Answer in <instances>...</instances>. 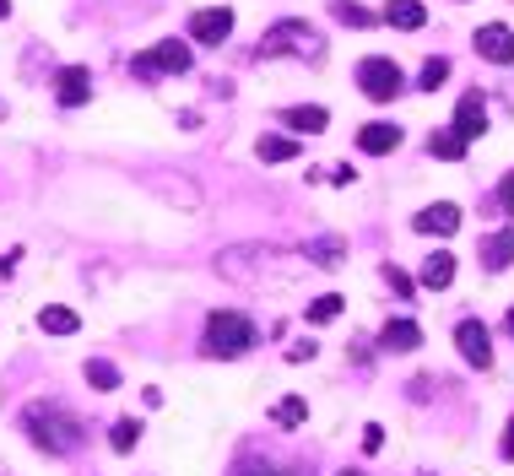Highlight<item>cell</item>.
Segmentation results:
<instances>
[{
  "label": "cell",
  "mask_w": 514,
  "mask_h": 476,
  "mask_svg": "<svg viewBox=\"0 0 514 476\" xmlns=\"http://www.w3.org/2000/svg\"><path fill=\"white\" fill-rule=\"evenodd\" d=\"M22 433H28V444L33 449H44V455H82L87 449V428H82V417L71 412V406H60V401H28L22 406Z\"/></svg>",
  "instance_id": "6da1fadb"
},
{
  "label": "cell",
  "mask_w": 514,
  "mask_h": 476,
  "mask_svg": "<svg viewBox=\"0 0 514 476\" xmlns=\"http://www.w3.org/2000/svg\"><path fill=\"white\" fill-rule=\"evenodd\" d=\"M303 266V260H293L287 249H276V244H228L217 255V276L222 282H239V287H276V282H287Z\"/></svg>",
  "instance_id": "7a4b0ae2"
},
{
  "label": "cell",
  "mask_w": 514,
  "mask_h": 476,
  "mask_svg": "<svg viewBox=\"0 0 514 476\" xmlns=\"http://www.w3.org/2000/svg\"><path fill=\"white\" fill-rule=\"evenodd\" d=\"M255 60H325V33L309 28V22H298V17L271 22V28L260 33Z\"/></svg>",
  "instance_id": "3957f363"
},
{
  "label": "cell",
  "mask_w": 514,
  "mask_h": 476,
  "mask_svg": "<svg viewBox=\"0 0 514 476\" xmlns=\"http://www.w3.org/2000/svg\"><path fill=\"white\" fill-rule=\"evenodd\" d=\"M201 347H206V357H244L249 347H260V330L239 309H217L212 320H206V341H201Z\"/></svg>",
  "instance_id": "277c9868"
},
{
  "label": "cell",
  "mask_w": 514,
  "mask_h": 476,
  "mask_svg": "<svg viewBox=\"0 0 514 476\" xmlns=\"http://www.w3.org/2000/svg\"><path fill=\"white\" fill-rule=\"evenodd\" d=\"M358 87H363V98H374V103H395L406 92V71L385 55H368V60H358Z\"/></svg>",
  "instance_id": "5b68a950"
},
{
  "label": "cell",
  "mask_w": 514,
  "mask_h": 476,
  "mask_svg": "<svg viewBox=\"0 0 514 476\" xmlns=\"http://www.w3.org/2000/svg\"><path fill=\"white\" fill-rule=\"evenodd\" d=\"M130 71H136V82H157V76H184L190 71V44H179V38H163L157 49L130 60Z\"/></svg>",
  "instance_id": "8992f818"
},
{
  "label": "cell",
  "mask_w": 514,
  "mask_h": 476,
  "mask_svg": "<svg viewBox=\"0 0 514 476\" xmlns=\"http://www.w3.org/2000/svg\"><path fill=\"white\" fill-rule=\"evenodd\" d=\"M228 38H233V11L228 6H206V11H195V17H190V44L222 49Z\"/></svg>",
  "instance_id": "52a82bcc"
},
{
  "label": "cell",
  "mask_w": 514,
  "mask_h": 476,
  "mask_svg": "<svg viewBox=\"0 0 514 476\" xmlns=\"http://www.w3.org/2000/svg\"><path fill=\"white\" fill-rule=\"evenodd\" d=\"M455 347H460V357H466L471 368H493V330H487L482 320H460L455 325Z\"/></svg>",
  "instance_id": "ba28073f"
},
{
  "label": "cell",
  "mask_w": 514,
  "mask_h": 476,
  "mask_svg": "<svg viewBox=\"0 0 514 476\" xmlns=\"http://www.w3.org/2000/svg\"><path fill=\"white\" fill-rule=\"evenodd\" d=\"M450 130L466 141V147L487 136V98H482V92H466V98L455 103V125H450Z\"/></svg>",
  "instance_id": "9c48e42d"
},
{
  "label": "cell",
  "mask_w": 514,
  "mask_h": 476,
  "mask_svg": "<svg viewBox=\"0 0 514 476\" xmlns=\"http://www.w3.org/2000/svg\"><path fill=\"white\" fill-rule=\"evenodd\" d=\"M477 55L487 65H514V28H504V22H487V28H477Z\"/></svg>",
  "instance_id": "30bf717a"
},
{
  "label": "cell",
  "mask_w": 514,
  "mask_h": 476,
  "mask_svg": "<svg viewBox=\"0 0 514 476\" xmlns=\"http://www.w3.org/2000/svg\"><path fill=\"white\" fill-rule=\"evenodd\" d=\"M55 98H60V109H82V103H92V71L87 65H65V71L55 76Z\"/></svg>",
  "instance_id": "8fae6325"
},
{
  "label": "cell",
  "mask_w": 514,
  "mask_h": 476,
  "mask_svg": "<svg viewBox=\"0 0 514 476\" xmlns=\"http://www.w3.org/2000/svg\"><path fill=\"white\" fill-rule=\"evenodd\" d=\"M395 147H401V125H390V119H368L358 130V152L368 157H390Z\"/></svg>",
  "instance_id": "7c38bea8"
},
{
  "label": "cell",
  "mask_w": 514,
  "mask_h": 476,
  "mask_svg": "<svg viewBox=\"0 0 514 476\" xmlns=\"http://www.w3.org/2000/svg\"><path fill=\"white\" fill-rule=\"evenodd\" d=\"M412 228L417 233H439V238H450L455 228H460V206L455 201H439V206H423V211H417V217H412Z\"/></svg>",
  "instance_id": "4fadbf2b"
},
{
  "label": "cell",
  "mask_w": 514,
  "mask_h": 476,
  "mask_svg": "<svg viewBox=\"0 0 514 476\" xmlns=\"http://www.w3.org/2000/svg\"><path fill=\"white\" fill-rule=\"evenodd\" d=\"M287 130H298V136H320L325 125H331V109H320V103H298V109H282L276 114Z\"/></svg>",
  "instance_id": "5bb4252c"
},
{
  "label": "cell",
  "mask_w": 514,
  "mask_h": 476,
  "mask_svg": "<svg viewBox=\"0 0 514 476\" xmlns=\"http://www.w3.org/2000/svg\"><path fill=\"white\" fill-rule=\"evenodd\" d=\"M423 347V325L417 320H390L379 330V352H417Z\"/></svg>",
  "instance_id": "9a60e30c"
},
{
  "label": "cell",
  "mask_w": 514,
  "mask_h": 476,
  "mask_svg": "<svg viewBox=\"0 0 514 476\" xmlns=\"http://www.w3.org/2000/svg\"><path fill=\"white\" fill-rule=\"evenodd\" d=\"M482 266L493 271V276L514 266V228H504V233H487V238H482Z\"/></svg>",
  "instance_id": "2e32d148"
},
{
  "label": "cell",
  "mask_w": 514,
  "mask_h": 476,
  "mask_svg": "<svg viewBox=\"0 0 514 476\" xmlns=\"http://www.w3.org/2000/svg\"><path fill=\"white\" fill-rule=\"evenodd\" d=\"M417 282H423V287H433V293H444V287L455 282V255H450V249H439V255H428V260H423V271H417Z\"/></svg>",
  "instance_id": "e0dca14e"
},
{
  "label": "cell",
  "mask_w": 514,
  "mask_h": 476,
  "mask_svg": "<svg viewBox=\"0 0 514 476\" xmlns=\"http://www.w3.org/2000/svg\"><path fill=\"white\" fill-rule=\"evenodd\" d=\"M385 22H390V28H401V33H417L428 22V6H423V0H390Z\"/></svg>",
  "instance_id": "ac0fdd59"
},
{
  "label": "cell",
  "mask_w": 514,
  "mask_h": 476,
  "mask_svg": "<svg viewBox=\"0 0 514 476\" xmlns=\"http://www.w3.org/2000/svg\"><path fill=\"white\" fill-rule=\"evenodd\" d=\"M38 330H44V336H76L82 320H76L71 309H60V303H49V309H38Z\"/></svg>",
  "instance_id": "d6986e66"
},
{
  "label": "cell",
  "mask_w": 514,
  "mask_h": 476,
  "mask_svg": "<svg viewBox=\"0 0 514 476\" xmlns=\"http://www.w3.org/2000/svg\"><path fill=\"white\" fill-rule=\"evenodd\" d=\"M341 255H347V244H341V238H314V244L303 249V260H309V266H320V271H336Z\"/></svg>",
  "instance_id": "ffe728a7"
},
{
  "label": "cell",
  "mask_w": 514,
  "mask_h": 476,
  "mask_svg": "<svg viewBox=\"0 0 514 476\" xmlns=\"http://www.w3.org/2000/svg\"><path fill=\"white\" fill-rule=\"evenodd\" d=\"M428 157H439V163H460V157H466V141L444 125V130H433V136H428Z\"/></svg>",
  "instance_id": "44dd1931"
},
{
  "label": "cell",
  "mask_w": 514,
  "mask_h": 476,
  "mask_svg": "<svg viewBox=\"0 0 514 476\" xmlns=\"http://www.w3.org/2000/svg\"><path fill=\"white\" fill-rule=\"evenodd\" d=\"M255 157H260V163H293V157H298V141H293V136H260V141H255Z\"/></svg>",
  "instance_id": "7402d4cb"
},
{
  "label": "cell",
  "mask_w": 514,
  "mask_h": 476,
  "mask_svg": "<svg viewBox=\"0 0 514 476\" xmlns=\"http://www.w3.org/2000/svg\"><path fill=\"white\" fill-rule=\"evenodd\" d=\"M271 422H276V428H303V422H309V401H303V395L276 401V406H271Z\"/></svg>",
  "instance_id": "603a6c76"
},
{
  "label": "cell",
  "mask_w": 514,
  "mask_h": 476,
  "mask_svg": "<svg viewBox=\"0 0 514 476\" xmlns=\"http://www.w3.org/2000/svg\"><path fill=\"white\" fill-rule=\"evenodd\" d=\"M444 82H450V60H444V55H428L423 71H417V92H439Z\"/></svg>",
  "instance_id": "cb8c5ba5"
},
{
  "label": "cell",
  "mask_w": 514,
  "mask_h": 476,
  "mask_svg": "<svg viewBox=\"0 0 514 476\" xmlns=\"http://www.w3.org/2000/svg\"><path fill=\"white\" fill-rule=\"evenodd\" d=\"M87 385H92V390H103V395L120 390V368H114L109 357H92V363H87Z\"/></svg>",
  "instance_id": "d4e9b609"
},
{
  "label": "cell",
  "mask_w": 514,
  "mask_h": 476,
  "mask_svg": "<svg viewBox=\"0 0 514 476\" xmlns=\"http://www.w3.org/2000/svg\"><path fill=\"white\" fill-rule=\"evenodd\" d=\"M109 444L120 449V455H130V449L141 444V422H136V417H120V422L109 428Z\"/></svg>",
  "instance_id": "484cf974"
},
{
  "label": "cell",
  "mask_w": 514,
  "mask_h": 476,
  "mask_svg": "<svg viewBox=\"0 0 514 476\" xmlns=\"http://www.w3.org/2000/svg\"><path fill=\"white\" fill-rule=\"evenodd\" d=\"M341 303H347L341 293H325V298H314V303H309V325H331L336 314H341Z\"/></svg>",
  "instance_id": "4316f807"
},
{
  "label": "cell",
  "mask_w": 514,
  "mask_h": 476,
  "mask_svg": "<svg viewBox=\"0 0 514 476\" xmlns=\"http://www.w3.org/2000/svg\"><path fill=\"white\" fill-rule=\"evenodd\" d=\"M157 190H163V201H179V206H201V190H195L190 179H179V184L157 179Z\"/></svg>",
  "instance_id": "83f0119b"
},
{
  "label": "cell",
  "mask_w": 514,
  "mask_h": 476,
  "mask_svg": "<svg viewBox=\"0 0 514 476\" xmlns=\"http://www.w3.org/2000/svg\"><path fill=\"white\" fill-rule=\"evenodd\" d=\"M331 11H336V22H347V28H368V22H374V11L352 6V0H331Z\"/></svg>",
  "instance_id": "f1b7e54d"
},
{
  "label": "cell",
  "mask_w": 514,
  "mask_h": 476,
  "mask_svg": "<svg viewBox=\"0 0 514 476\" xmlns=\"http://www.w3.org/2000/svg\"><path fill=\"white\" fill-rule=\"evenodd\" d=\"M233 476H298V471H287V466H266V460H239V466H233Z\"/></svg>",
  "instance_id": "f546056e"
},
{
  "label": "cell",
  "mask_w": 514,
  "mask_h": 476,
  "mask_svg": "<svg viewBox=\"0 0 514 476\" xmlns=\"http://www.w3.org/2000/svg\"><path fill=\"white\" fill-rule=\"evenodd\" d=\"M379 276H385V282L395 287V298H401V303H406V298H412V293H417V282H412V276H406L401 266H385V271H379Z\"/></svg>",
  "instance_id": "4dcf8cb0"
},
{
  "label": "cell",
  "mask_w": 514,
  "mask_h": 476,
  "mask_svg": "<svg viewBox=\"0 0 514 476\" xmlns=\"http://www.w3.org/2000/svg\"><path fill=\"white\" fill-rule=\"evenodd\" d=\"M379 449H385V428L368 422V428H363V455H379Z\"/></svg>",
  "instance_id": "1f68e13d"
},
{
  "label": "cell",
  "mask_w": 514,
  "mask_h": 476,
  "mask_svg": "<svg viewBox=\"0 0 514 476\" xmlns=\"http://www.w3.org/2000/svg\"><path fill=\"white\" fill-rule=\"evenodd\" d=\"M320 174H325V184H336V190H347V184L358 179V174H352L347 163H341V168H320Z\"/></svg>",
  "instance_id": "d6a6232c"
},
{
  "label": "cell",
  "mask_w": 514,
  "mask_h": 476,
  "mask_svg": "<svg viewBox=\"0 0 514 476\" xmlns=\"http://www.w3.org/2000/svg\"><path fill=\"white\" fill-rule=\"evenodd\" d=\"M498 206H504V211H514V168L504 174V184H498Z\"/></svg>",
  "instance_id": "836d02e7"
},
{
  "label": "cell",
  "mask_w": 514,
  "mask_h": 476,
  "mask_svg": "<svg viewBox=\"0 0 514 476\" xmlns=\"http://www.w3.org/2000/svg\"><path fill=\"white\" fill-rule=\"evenodd\" d=\"M314 352H320V347H314V341H298V347H287V363H309Z\"/></svg>",
  "instance_id": "e575fe53"
},
{
  "label": "cell",
  "mask_w": 514,
  "mask_h": 476,
  "mask_svg": "<svg viewBox=\"0 0 514 476\" xmlns=\"http://www.w3.org/2000/svg\"><path fill=\"white\" fill-rule=\"evenodd\" d=\"M498 460H514V417H509V428H504V444H498Z\"/></svg>",
  "instance_id": "d590c367"
},
{
  "label": "cell",
  "mask_w": 514,
  "mask_h": 476,
  "mask_svg": "<svg viewBox=\"0 0 514 476\" xmlns=\"http://www.w3.org/2000/svg\"><path fill=\"white\" fill-rule=\"evenodd\" d=\"M504 325H509V336H514V309H509V314H504Z\"/></svg>",
  "instance_id": "8d00e7d4"
},
{
  "label": "cell",
  "mask_w": 514,
  "mask_h": 476,
  "mask_svg": "<svg viewBox=\"0 0 514 476\" xmlns=\"http://www.w3.org/2000/svg\"><path fill=\"white\" fill-rule=\"evenodd\" d=\"M0 17H11V0H0Z\"/></svg>",
  "instance_id": "74e56055"
},
{
  "label": "cell",
  "mask_w": 514,
  "mask_h": 476,
  "mask_svg": "<svg viewBox=\"0 0 514 476\" xmlns=\"http://www.w3.org/2000/svg\"><path fill=\"white\" fill-rule=\"evenodd\" d=\"M341 476H363V471H341Z\"/></svg>",
  "instance_id": "f35d334b"
}]
</instances>
